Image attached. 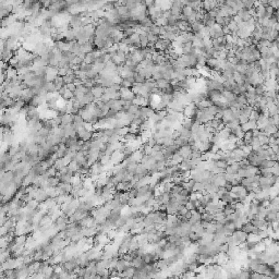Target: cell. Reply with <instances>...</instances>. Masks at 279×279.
I'll list each match as a JSON object with an SVG mask.
<instances>
[{
	"label": "cell",
	"instance_id": "36",
	"mask_svg": "<svg viewBox=\"0 0 279 279\" xmlns=\"http://www.w3.org/2000/svg\"><path fill=\"white\" fill-rule=\"evenodd\" d=\"M251 279H274L270 276H265V275L257 274V272H253L251 274Z\"/></svg>",
	"mask_w": 279,
	"mask_h": 279
},
{
	"label": "cell",
	"instance_id": "18",
	"mask_svg": "<svg viewBox=\"0 0 279 279\" xmlns=\"http://www.w3.org/2000/svg\"><path fill=\"white\" fill-rule=\"evenodd\" d=\"M69 124H73V115L65 114V116L61 117V127H65Z\"/></svg>",
	"mask_w": 279,
	"mask_h": 279
},
{
	"label": "cell",
	"instance_id": "2",
	"mask_svg": "<svg viewBox=\"0 0 279 279\" xmlns=\"http://www.w3.org/2000/svg\"><path fill=\"white\" fill-rule=\"evenodd\" d=\"M210 182H213L215 185H217L218 188H225V185L227 184V180H226L225 173L213 174L212 178H210Z\"/></svg>",
	"mask_w": 279,
	"mask_h": 279
},
{
	"label": "cell",
	"instance_id": "3",
	"mask_svg": "<svg viewBox=\"0 0 279 279\" xmlns=\"http://www.w3.org/2000/svg\"><path fill=\"white\" fill-rule=\"evenodd\" d=\"M246 160H248L249 165L251 166H255V167H259L261 166L262 161H263V159L261 158V157L259 156V155L256 154V152L255 151H252V152L250 153V154L248 155V157H246Z\"/></svg>",
	"mask_w": 279,
	"mask_h": 279
},
{
	"label": "cell",
	"instance_id": "20",
	"mask_svg": "<svg viewBox=\"0 0 279 279\" xmlns=\"http://www.w3.org/2000/svg\"><path fill=\"white\" fill-rule=\"evenodd\" d=\"M135 272H136V268H134V267H132V266H130V267H128L123 272H121V274H118V276L120 277V278H121V277H128V278H131L132 279V277L134 276Z\"/></svg>",
	"mask_w": 279,
	"mask_h": 279
},
{
	"label": "cell",
	"instance_id": "5",
	"mask_svg": "<svg viewBox=\"0 0 279 279\" xmlns=\"http://www.w3.org/2000/svg\"><path fill=\"white\" fill-rule=\"evenodd\" d=\"M61 265H62L63 269H65V272H74V270H75L76 268L80 267L79 264H78V262H76L75 257L69 259V261H65V263H62Z\"/></svg>",
	"mask_w": 279,
	"mask_h": 279
},
{
	"label": "cell",
	"instance_id": "17",
	"mask_svg": "<svg viewBox=\"0 0 279 279\" xmlns=\"http://www.w3.org/2000/svg\"><path fill=\"white\" fill-rule=\"evenodd\" d=\"M218 135H219V137L223 140V141H228L229 137H230V135H231V130L228 129L227 127H225L218 132Z\"/></svg>",
	"mask_w": 279,
	"mask_h": 279
},
{
	"label": "cell",
	"instance_id": "47",
	"mask_svg": "<svg viewBox=\"0 0 279 279\" xmlns=\"http://www.w3.org/2000/svg\"><path fill=\"white\" fill-rule=\"evenodd\" d=\"M76 279H85V278H84V277H79L78 276V277H76Z\"/></svg>",
	"mask_w": 279,
	"mask_h": 279
},
{
	"label": "cell",
	"instance_id": "30",
	"mask_svg": "<svg viewBox=\"0 0 279 279\" xmlns=\"http://www.w3.org/2000/svg\"><path fill=\"white\" fill-rule=\"evenodd\" d=\"M155 82H156V87L158 89H160V91L164 89L168 84H169V82H168L167 80H165V79H160V80H157V81H155Z\"/></svg>",
	"mask_w": 279,
	"mask_h": 279
},
{
	"label": "cell",
	"instance_id": "41",
	"mask_svg": "<svg viewBox=\"0 0 279 279\" xmlns=\"http://www.w3.org/2000/svg\"><path fill=\"white\" fill-rule=\"evenodd\" d=\"M27 279H45V275L42 272H36V274L31 275Z\"/></svg>",
	"mask_w": 279,
	"mask_h": 279
},
{
	"label": "cell",
	"instance_id": "26",
	"mask_svg": "<svg viewBox=\"0 0 279 279\" xmlns=\"http://www.w3.org/2000/svg\"><path fill=\"white\" fill-rule=\"evenodd\" d=\"M203 27H204L203 22H197V21H196V22H194L192 24V32L195 34V35H196V34L202 33V29H203Z\"/></svg>",
	"mask_w": 279,
	"mask_h": 279
},
{
	"label": "cell",
	"instance_id": "39",
	"mask_svg": "<svg viewBox=\"0 0 279 279\" xmlns=\"http://www.w3.org/2000/svg\"><path fill=\"white\" fill-rule=\"evenodd\" d=\"M242 2H243V7L246 8V9L253 10L255 8V2H254V1H250V0H244V1H242Z\"/></svg>",
	"mask_w": 279,
	"mask_h": 279
},
{
	"label": "cell",
	"instance_id": "46",
	"mask_svg": "<svg viewBox=\"0 0 279 279\" xmlns=\"http://www.w3.org/2000/svg\"><path fill=\"white\" fill-rule=\"evenodd\" d=\"M276 65H277V68H278V69H279V60L276 62Z\"/></svg>",
	"mask_w": 279,
	"mask_h": 279
},
{
	"label": "cell",
	"instance_id": "7",
	"mask_svg": "<svg viewBox=\"0 0 279 279\" xmlns=\"http://www.w3.org/2000/svg\"><path fill=\"white\" fill-rule=\"evenodd\" d=\"M168 109L174 112H179V114H183L185 109V105L182 104L180 101H172L170 105L168 106Z\"/></svg>",
	"mask_w": 279,
	"mask_h": 279
},
{
	"label": "cell",
	"instance_id": "14",
	"mask_svg": "<svg viewBox=\"0 0 279 279\" xmlns=\"http://www.w3.org/2000/svg\"><path fill=\"white\" fill-rule=\"evenodd\" d=\"M236 71L239 74H246V71H248V62L246 61H241L236 65Z\"/></svg>",
	"mask_w": 279,
	"mask_h": 279
},
{
	"label": "cell",
	"instance_id": "10",
	"mask_svg": "<svg viewBox=\"0 0 279 279\" xmlns=\"http://www.w3.org/2000/svg\"><path fill=\"white\" fill-rule=\"evenodd\" d=\"M250 221L252 223V225L254 226V227H256L257 229H259V230H266L270 226L269 223L265 220V219L254 218V219H252V220H250Z\"/></svg>",
	"mask_w": 279,
	"mask_h": 279
},
{
	"label": "cell",
	"instance_id": "4",
	"mask_svg": "<svg viewBox=\"0 0 279 279\" xmlns=\"http://www.w3.org/2000/svg\"><path fill=\"white\" fill-rule=\"evenodd\" d=\"M232 238H233L235 242L237 243V245L239 246L241 243L246 242V239H248V233H245L243 230L238 229V230H236V232L232 235Z\"/></svg>",
	"mask_w": 279,
	"mask_h": 279
},
{
	"label": "cell",
	"instance_id": "29",
	"mask_svg": "<svg viewBox=\"0 0 279 279\" xmlns=\"http://www.w3.org/2000/svg\"><path fill=\"white\" fill-rule=\"evenodd\" d=\"M227 26H228V29H229V31L231 32V34H236L238 32V29H239V27H238V23L236 22L233 19H232V21L227 25Z\"/></svg>",
	"mask_w": 279,
	"mask_h": 279
},
{
	"label": "cell",
	"instance_id": "24",
	"mask_svg": "<svg viewBox=\"0 0 279 279\" xmlns=\"http://www.w3.org/2000/svg\"><path fill=\"white\" fill-rule=\"evenodd\" d=\"M52 82H54L55 86H56V88H57V93H58V92L60 91V89L62 88V87H65V80H63L62 76H57V78L55 79V80L52 81Z\"/></svg>",
	"mask_w": 279,
	"mask_h": 279
},
{
	"label": "cell",
	"instance_id": "31",
	"mask_svg": "<svg viewBox=\"0 0 279 279\" xmlns=\"http://www.w3.org/2000/svg\"><path fill=\"white\" fill-rule=\"evenodd\" d=\"M68 168H69L73 173H76V172L79 171V169H80V166H79V164L76 163L75 160H72L71 163L68 165Z\"/></svg>",
	"mask_w": 279,
	"mask_h": 279
},
{
	"label": "cell",
	"instance_id": "22",
	"mask_svg": "<svg viewBox=\"0 0 279 279\" xmlns=\"http://www.w3.org/2000/svg\"><path fill=\"white\" fill-rule=\"evenodd\" d=\"M92 93H93V95L95 96V98L99 99L106 93V88L105 87H103V86L101 87H95V88L92 89Z\"/></svg>",
	"mask_w": 279,
	"mask_h": 279
},
{
	"label": "cell",
	"instance_id": "42",
	"mask_svg": "<svg viewBox=\"0 0 279 279\" xmlns=\"http://www.w3.org/2000/svg\"><path fill=\"white\" fill-rule=\"evenodd\" d=\"M268 6L274 8L275 10L279 9V0H272V1H268Z\"/></svg>",
	"mask_w": 279,
	"mask_h": 279
},
{
	"label": "cell",
	"instance_id": "48",
	"mask_svg": "<svg viewBox=\"0 0 279 279\" xmlns=\"http://www.w3.org/2000/svg\"><path fill=\"white\" fill-rule=\"evenodd\" d=\"M278 164H279V163H278Z\"/></svg>",
	"mask_w": 279,
	"mask_h": 279
},
{
	"label": "cell",
	"instance_id": "16",
	"mask_svg": "<svg viewBox=\"0 0 279 279\" xmlns=\"http://www.w3.org/2000/svg\"><path fill=\"white\" fill-rule=\"evenodd\" d=\"M253 138H254V134H253V130H250V131H246L243 135V138H242V141L243 143L245 144L246 146H250L251 143H252Z\"/></svg>",
	"mask_w": 279,
	"mask_h": 279
},
{
	"label": "cell",
	"instance_id": "9",
	"mask_svg": "<svg viewBox=\"0 0 279 279\" xmlns=\"http://www.w3.org/2000/svg\"><path fill=\"white\" fill-rule=\"evenodd\" d=\"M216 7H218V1H212V0H207V1H204L202 3V10L206 13H209Z\"/></svg>",
	"mask_w": 279,
	"mask_h": 279
},
{
	"label": "cell",
	"instance_id": "35",
	"mask_svg": "<svg viewBox=\"0 0 279 279\" xmlns=\"http://www.w3.org/2000/svg\"><path fill=\"white\" fill-rule=\"evenodd\" d=\"M193 13H194V10H193L192 8L188 7V6H185V7L183 8V10H182V16H187V18H189V16H191Z\"/></svg>",
	"mask_w": 279,
	"mask_h": 279
},
{
	"label": "cell",
	"instance_id": "23",
	"mask_svg": "<svg viewBox=\"0 0 279 279\" xmlns=\"http://www.w3.org/2000/svg\"><path fill=\"white\" fill-rule=\"evenodd\" d=\"M257 138L259 140V142H261L262 146H265V145H269V141H270V137L269 136H267L265 133H264L263 131L259 132V136H257Z\"/></svg>",
	"mask_w": 279,
	"mask_h": 279
},
{
	"label": "cell",
	"instance_id": "13",
	"mask_svg": "<svg viewBox=\"0 0 279 279\" xmlns=\"http://www.w3.org/2000/svg\"><path fill=\"white\" fill-rule=\"evenodd\" d=\"M179 155L182 157L183 159H190V156L192 154V148L191 146H184V147H181L179 150Z\"/></svg>",
	"mask_w": 279,
	"mask_h": 279
},
{
	"label": "cell",
	"instance_id": "11",
	"mask_svg": "<svg viewBox=\"0 0 279 279\" xmlns=\"http://www.w3.org/2000/svg\"><path fill=\"white\" fill-rule=\"evenodd\" d=\"M130 266H131V263H130V262H127L123 259H120L118 261V263H117V266H116V268H115V270H116L118 274H121V272H123L128 267H130Z\"/></svg>",
	"mask_w": 279,
	"mask_h": 279
},
{
	"label": "cell",
	"instance_id": "28",
	"mask_svg": "<svg viewBox=\"0 0 279 279\" xmlns=\"http://www.w3.org/2000/svg\"><path fill=\"white\" fill-rule=\"evenodd\" d=\"M262 239L259 238V235H255V233H251V235H248V239H246V242H251V243H259L261 242Z\"/></svg>",
	"mask_w": 279,
	"mask_h": 279
},
{
	"label": "cell",
	"instance_id": "45",
	"mask_svg": "<svg viewBox=\"0 0 279 279\" xmlns=\"http://www.w3.org/2000/svg\"><path fill=\"white\" fill-rule=\"evenodd\" d=\"M276 99H277V101H279V92H278V94H277V96H276Z\"/></svg>",
	"mask_w": 279,
	"mask_h": 279
},
{
	"label": "cell",
	"instance_id": "44",
	"mask_svg": "<svg viewBox=\"0 0 279 279\" xmlns=\"http://www.w3.org/2000/svg\"><path fill=\"white\" fill-rule=\"evenodd\" d=\"M65 86H67V88L69 89V91H71V92H75V89H76V86L74 84H69V85H65Z\"/></svg>",
	"mask_w": 279,
	"mask_h": 279
},
{
	"label": "cell",
	"instance_id": "6",
	"mask_svg": "<svg viewBox=\"0 0 279 279\" xmlns=\"http://www.w3.org/2000/svg\"><path fill=\"white\" fill-rule=\"evenodd\" d=\"M245 97H246V99H248L249 105H251L253 107V106H254V104L256 103L257 101H259V96L256 94V92H255L254 87H250V88H249V91L245 93Z\"/></svg>",
	"mask_w": 279,
	"mask_h": 279
},
{
	"label": "cell",
	"instance_id": "15",
	"mask_svg": "<svg viewBox=\"0 0 279 279\" xmlns=\"http://www.w3.org/2000/svg\"><path fill=\"white\" fill-rule=\"evenodd\" d=\"M145 265H146V263L144 262V259H142V256L135 257V259L131 262V266L134 268H136V269H141V268H143Z\"/></svg>",
	"mask_w": 279,
	"mask_h": 279
},
{
	"label": "cell",
	"instance_id": "37",
	"mask_svg": "<svg viewBox=\"0 0 279 279\" xmlns=\"http://www.w3.org/2000/svg\"><path fill=\"white\" fill-rule=\"evenodd\" d=\"M189 213V209L187 207H185V205H181L180 207H179L178 209V213H177V216L178 217H182V216H185V215Z\"/></svg>",
	"mask_w": 279,
	"mask_h": 279
},
{
	"label": "cell",
	"instance_id": "27",
	"mask_svg": "<svg viewBox=\"0 0 279 279\" xmlns=\"http://www.w3.org/2000/svg\"><path fill=\"white\" fill-rule=\"evenodd\" d=\"M76 79H78L76 74L74 73V72H72V73H70L69 75L65 76V78H63V80H65V85H69V84H74V82H75Z\"/></svg>",
	"mask_w": 279,
	"mask_h": 279
},
{
	"label": "cell",
	"instance_id": "25",
	"mask_svg": "<svg viewBox=\"0 0 279 279\" xmlns=\"http://www.w3.org/2000/svg\"><path fill=\"white\" fill-rule=\"evenodd\" d=\"M44 92L46 94H55L57 92V88L55 86L54 82H47V84L44 86Z\"/></svg>",
	"mask_w": 279,
	"mask_h": 279
},
{
	"label": "cell",
	"instance_id": "40",
	"mask_svg": "<svg viewBox=\"0 0 279 279\" xmlns=\"http://www.w3.org/2000/svg\"><path fill=\"white\" fill-rule=\"evenodd\" d=\"M134 79H135V83H144L146 81V79L144 78L141 73H138V72H135V74H134Z\"/></svg>",
	"mask_w": 279,
	"mask_h": 279
},
{
	"label": "cell",
	"instance_id": "21",
	"mask_svg": "<svg viewBox=\"0 0 279 279\" xmlns=\"http://www.w3.org/2000/svg\"><path fill=\"white\" fill-rule=\"evenodd\" d=\"M264 219H265V220L267 221L269 225H272V223L277 221V212H274V210H268L267 215H266Z\"/></svg>",
	"mask_w": 279,
	"mask_h": 279
},
{
	"label": "cell",
	"instance_id": "33",
	"mask_svg": "<svg viewBox=\"0 0 279 279\" xmlns=\"http://www.w3.org/2000/svg\"><path fill=\"white\" fill-rule=\"evenodd\" d=\"M202 220L206 221V223H213V221H215V216L209 214V213H205V214L202 215Z\"/></svg>",
	"mask_w": 279,
	"mask_h": 279
},
{
	"label": "cell",
	"instance_id": "8",
	"mask_svg": "<svg viewBox=\"0 0 279 279\" xmlns=\"http://www.w3.org/2000/svg\"><path fill=\"white\" fill-rule=\"evenodd\" d=\"M223 36H225V34H223V27L219 26L218 24H215L214 26L210 29L209 37L212 38V39H217V38H220V37H223Z\"/></svg>",
	"mask_w": 279,
	"mask_h": 279
},
{
	"label": "cell",
	"instance_id": "38",
	"mask_svg": "<svg viewBox=\"0 0 279 279\" xmlns=\"http://www.w3.org/2000/svg\"><path fill=\"white\" fill-rule=\"evenodd\" d=\"M160 26H157V25H153L152 27L150 29V33L153 34V35H156V36H159L160 37Z\"/></svg>",
	"mask_w": 279,
	"mask_h": 279
},
{
	"label": "cell",
	"instance_id": "12",
	"mask_svg": "<svg viewBox=\"0 0 279 279\" xmlns=\"http://www.w3.org/2000/svg\"><path fill=\"white\" fill-rule=\"evenodd\" d=\"M202 221V215L197 210H191V218L189 219V223L191 226L200 223Z\"/></svg>",
	"mask_w": 279,
	"mask_h": 279
},
{
	"label": "cell",
	"instance_id": "1",
	"mask_svg": "<svg viewBox=\"0 0 279 279\" xmlns=\"http://www.w3.org/2000/svg\"><path fill=\"white\" fill-rule=\"evenodd\" d=\"M120 96L121 99L123 101H127V103H133V101L135 99V94L131 88H121Z\"/></svg>",
	"mask_w": 279,
	"mask_h": 279
},
{
	"label": "cell",
	"instance_id": "43",
	"mask_svg": "<svg viewBox=\"0 0 279 279\" xmlns=\"http://www.w3.org/2000/svg\"><path fill=\"white\" fill-rule=\"evenodd\" d=\"M185 207L188 208L189 210H196V207H195L194 203H193L192 201H190V200L187 202V204H185Z\"/></svg>",
	"mask_w": 279,
	"mask_h": 279
},
{
	"label": "cell",
	"instance_id": "19",
	"mask_svg": "<svg viewBox=\"0 0 279 279\" xmlns=\"http://www.w3.org/2000/svg\"><path fill=\"white\" fill-rule=\"evenodd\" d=\"M239 169H240L239 163H235V164H232V165L228 166L227 169H226L225 173H228V174H238V171H239Z\"/></svg>",
	"mask_w": 279,
	"mask_h": 279
},
{
	"label": "cell",
	"instance_id": "32",
	"mask_svg": "<svg viewBox=\"0 0 279 279\" xmlns=\"http://www.w3.org/2000/svg\"><path fill=\"white\" fill-rule=\"evenodd\" d=\"M254 88H255V92H256V94L259 95V96H263V95H265L266 88H265V86H264V84L256 85Z\"/></svg>",
	"mask_w": 279,
	"mask_h": 279
},
{
	"label": "cell",
	"instance_id": "34",
	"mask_svg": "<svg viewBox=\"0 0 279 279\" xmlns=\"http://www.w3.org/2000/svg\"><path fill=\"white\" fill-rule=\"evenodd\" d=\"M251 148H252V151H257L259 147H262V144L261 142H259V140L257 137H254L253 138V141L252 143H251Z\"/></svg>",
	"mask_w": 279,
	"mask_h": 279
}]
</instances>
